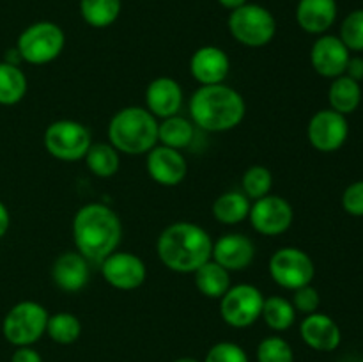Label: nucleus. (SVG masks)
Masks as SVG:
<instances>
[{"instance_id": "obj_1", "label": "nucleus", "mask_w": 363, "mask_h": 362, "mask_svg": "<svg viewBox=\"0 0 363 362\" xmlns=\"http://www.w3.org/2000/svg\"><path fill=\"white\" fill-rule=\"evenodd\" d=\"M123 238V224L110 206L89 202L73 219V240L77 251L87 261L101 263L117 251Z\"/></svg>"}, {"instance_id": "obj_2", "label": "nucleus", "mask_w": 363, "mask_h": 362, "mask_svg": "<svg viewBox=\"0 0 363 362\" xmlns=\"http://www.w3.org/2000/svg\"><path fill=\"white\" fill-rule=\"evenodd\" d=\"M156 252L160 261L172 272L194 273L211 259L213 238L199 224L181 220L162 231Z\"/></svg>"}, {"instance_id": "obj_3", "label": "nucleus", "mask_w": 363, "mask_h": 362, "mask_svg": "<svg viewBox=\"0 0 363 362\" xmlns=\"http://www.w3.org/2000/svg\"><path fill=\"white\" fill-rule=\"evenodd\" d=\"M247 114V103L225 84L201 85L190 98V116L195 126L211 133L234 130Z\"/></svg>"}, {"instance_id": "obj_4", "label": "nucleus", "mask_w": 363, "mask_h": 362, "mask_svg": "<svg viewBox=\"0 0 363 362\" xmlns=\"http://www.w3.org/2000/svg\"><path fill=\"white\" fill-rule=\"evenodd\" d=\"M158 121L144 106H124L108 123V141L124 155H147L158 144Z\"/></svg>"}, {"instance_id": "obj_5", "label": "nucleus", "mask_w": 363, "mask_h": 362, "mask_svg": "<svg viewBox=\"0 0 363 362\" xmlns=\"http://www.w3.org/2000/svg\"><path fill=\"white\" fill-rule=\"evenodd\" d=\"M229 32L238 43L250 48L269 45L277 34V20L272 11L261 4L247 2L245 6L230 11Z\"/></svg>"}, {"instance_id": "obj_6", "label": "nucleus", "mask_w": 363, "mask_h": 362, "mask_svg": "<svg viewBox=\"0 0 363 362\" xmlns=\"http://www.w3.org/2000/svg\"><path fill=\"white\" fill-rule=\"evenodd\" d=\"M66 34L53 21H35L20 34L16 50L21 60L34 66L50 64L62 53Z\"/></svg>"}, {"instance_id": "obj_7", "label": "nucleus", "mask_w": 363, "mask_h": 362, "mask_svg": "<svg viewBox=\"0 0 363 362\" xmlns=\"http://www.w3.org/2000/svg\"><path fill=\"white\" fill-rule=\"evenodd\" d=\"M48 311L34 300L18 302L7 311L2 323L4 337L14 346H32L46 334Z\"/></svg>"}, {"instance_id": "obj_8", "label": "nucleus", "mask_w": 363, "mask_h": 362, "mask_svg": "<svg viewBox=\"0 0 363 362\" xmlns=\"http://www.w3.org/2000/svg\"><path fill=\"white\" fill-rule=\"evenodd\" d=\"M92 144L87 126L73 119H59L45 130V148L50 156L60 162L84 160Z\"/></svg>"}, {"instance_id": "obj_9", "label": "nucleus", "mask_w": 363, "mask_h": 362, "mask_svg": "<svg viewBox=\"0 0 363 362\" xmlns=\"http://www.w3.org/2000/svg\"><path fill=\"white\" fill-rule=\"evenodd\" d=\"M264 295L252 284L230 286L220 298V316L233 329L252 327L262 314Z\"/></svg>"}, {"instance_id": "obj_10", "label": "nucleus", "mask_w": 363, "mask_h": 362, "mask_svg": "<svg viewBox=\"0 0 363 362\" xmlns=\"http://www.w3.org/2000/svg\"><path fill=\"white\" fill-rule=\"evenodd\" d=\"M269 275L284 290L294 291L312 283L315 266L311 256L298 247H282L269 258Z\"/></svg>"}, {"instance_id": "obj_11", "label": "nucleus", "mask_w": 363, "mask_h": 362, "mask_svg": "<svg viewBox=\"0 0 363 362\" xmlns=\"http://www.w3.org/2000/svg\"><path fill=\"white\" fill-rule=\"evenodd\" d=\"M248 220L262 236H280L293 226L294 209L287 199L268 194L252 202Z\"/></svg>"}, {"instance_id": "obj_12", "label": "nucleus", "mask_w": 363, "mask_h": 362, "mask_svg": "<svg viewBox=\"0 0 363 362\" xmlns=\"http://www.w3.org/2000/svg\"><path fill=\"white\" fill-rule=\"evenodd\" d=\"M101 275L112 287L121 291H133L147 279V268L142 258L128 251H116L101 263Z\"/></svg>"}, {"instance_id": "obj_13", "label": "nucleus", "mask_w": 363, "mask_h": 362, "mask_svg": "<svg viewBox=\"0 0 363 362\" xmlns=\"http://www.w3.org/2000/svg\"><path fill=\"white\" fill-rule=\"evenodd\" d=\"M350 135L346 116L333 109H325L311 117L307 126L308 142L321 153H333L342 148Z\"/></svg>"}, {"instance_id": "obj_14", "label": "nucleus", "mask_w": 363, "mask_h": 362, "mask_svg": "<svg viewBox=\"0 0 363 362\" xmlns=\"http://www.w3.org/2000/svg\"><path fill=\"white\" fill-rule=\"evenodd\" d=\"M145 167L149 177L162 187H177L183 183L188 172V163L183 153L162 144H156L147 153Z\"/></svg>"}, {"instance_id": "obj_15", "label": "nucleus", "mask_w": 363, "mask_h": 362, "mask_svg": "<svg viewBox=\"0 0 363 362\" xmlns=\"http://www.w3.org/2000/svg\"><path fill=\"white\" fill-rule=\"evenodd\" d=\"M351 52L339 35L321 34L311 48V64L318 75L337 78L346 73Z\"/></svg>"}, {"instance_id": "obj_16", "label": "nucleus", "mask_w": 363, "mask_h": 362, "mask_svg": "<svg viewBox=\"0 0 363 362\" xmlns=\"http://www.w3.org/2000/svg\"><path fill=\"white\" fill-rule=\"evenodd\" d=\"M255 245L247 234L227 233L213 241V261L218 263L227 272H241L254 263Z\"/></svg>"}, {"instance_id": "obj_17", "label": "nucleus", "mask_w": 363, "mask_h": 362, "mask_svg": "<svg viewBox=\"0 0 363 362\" xmlns=\"http://www.w3.org/2000/svg\"><path fill=\"white\" fill-rule=\"evenodd\" d=\"M229 55L218 46H201L190 59V73L201 85L223 84L229 77Z\"/></svg>"}, {"instance_id": "obj_18", "label": "nucleus", "mask_w": 363, "mask_h": 362, "mask_svg": "<svg viewBox=\"0 0 363 362\" xmlns=\"http://www.w3.org/2000/svg\"><path fill=\"white\" fill-rule=\"evenodd\" d=\"M145 109L155 117L177 116L183 106V87L172 77H158L145 89Z\"/></svg>"}, {"instance_id": "obj_19", "label": "nucleus", "mask_w": 363, "mask_h": 362, "mask_svg": "<svg viewBox=\"0 0 363 362\" xmlns=\"http://www.w3.org/2000/svg\"><path fill=\"white\" fill-rule=\"evenodd\" d=\"M300 336L303 343L315 351H333L342 341V332L335 319L323 312L305 316L300 325Z\"/></svg>"}, {"instance_id": "obj_20", "label": "nucleus", "mask_w": 363, "mask_h": 362, "mask_svg": "<svg viewBox=\"0 0 363 362\" xmlns=\"http://www.w3.org/2000/svg\"><path fill=\"white\" fill-rule=\"evenodd\" d=\"M89 261L78 251H66L55 258L52 265V279L66 293H77L87 286Z\"/></svg>"}, {"instance_id": "obj_21", "label": "nucleus", "mask_w": 363, "mask_h": 362, "mask_svg": "<svg viewBox=\"0 0 363 362\" xmlns=\"http://www.w3.org/2000/svg\"><path fill=\"white\" fill-rule=\"evenodd\" d=\"M337 11V0H300L296 21L308 34L321 35L335 23Z\"/></svg>"}, {"instance_id": "obj_22", "label": "nucleus", "mask_w": 363, "mask_h": 362, "mask_svg": "<svg viewBox=\"0 0 363 362\" xmlns=\"http://www.w3.org/2000/svg\"><path fill=\"white\" fill-rule=\"evenodd\" d=\"M250 206L252 201L243 192L230 190L215 199L211 212L216 222L225 224V226H236V224L248 219Z\"/></svg>"}, {"instance_id": "obj_23", "label": "nucleus", "mask_w": 363, "mask_h": 362, "mask_svg": "<svg viewBox=\"0 0 363 362\" xmlns=\"http://www.w3.org/2000/svg\"><path fill=\"white\" fill-rule=\"evenodd\" d=\"M194 277L195 286L201 291V295L215 298V300H220L230 287V272H227L223 266H220L213 259H209L201 268L195 270Z\"/></svg>"}, {"instance_id": "obj_24", "label": "nucleus", "mask_w": 363, "mask_h": 362, "mask_svg": "<svg viewBox=\"0 0 363 362\" xmlns=\"http://www.w3.org/2000/svg\"><path fill=\"white\" fill-rule=\"evenodd\" d=\"M328 102L330 106L342 116L353 114L362 103L360 82L353 80L347 75L333 78L328 89Z\"/></svg>"}, {"instance_id": "obj_25", "label": "nucleus", "mask_w": 363, "mask_h": 362, "mask_svg": "<svg viewBox=\"0 0 363 362\" xmlns=\"http://www.w3.org/2000/svg\"><path fill=\"white\" fill-rule=\"evenodd\" d=\"M195 126L183 116H172L158 124V142L172 149H184L194 142Z\"/></svg>"}, {"instance_id": "obj_26", "label": "nucleus", "mask_w": 363, "mask_h": 362, "mask_svg": "<svg viewBox=\"0 0 363 362\" xmlns=\"http://www.w3.org/2000/svg\"><path fill=\"white\" fill-rule=\"evenodd\" d=\"M85 165L94 176L112 177L121 167V155L110 142H96L91 144L85 155Z\"/></svg>"}, {"instance_id": "obj_27", "label": "nucleus", "mask_w": 363, "mask_h": 362, "mask_svg": "<svg viewBox=\"0 0 363 362\" xmlns=\"http://www.w3.org/2000/svg\"><path fill=\"white\" fill-rule=\"evenodd\" d=\"M123 9V0H80V14L87 25L106 28L113 25Z\"/></svg>"}, {"instance_id": "obj_28", "label": "nucleus", "mask_w": 363, "mask_h": 362, "mask_svg": "<svg viewBox=\"0 0 363 362\" xmlns=\"http://www.w3.org/2000/svg\"><path fill=\"white\" fill-rule=\"evenodd\" d=\"M261 318L272 330L286 332L296 322V309H294L293 302L287 298L280 297V295H272V297L264 298Z\"/></svg>"}, {"instance_id": "obj_29", "label": "nucleus", "mask_w": 363, "mask_h": 362, "mask_svg": "<svg viewBox=\"0 0 363 362\" xmlns=\"http://www.w3.org/2000/svg\"><path fill=\"white\" fill-rule=\"evenodd\" d=\"M27 94V77L16 64L0 62V105H16Z\"/></svg>"}, {"instance_id": "obj_30", "label": "nucleus", "mask_w": 363, "mask_h": 362, "mask_svg": "<svg viewBox=\"0 0 363 362\" xmlns=\"http://www.w3.org/2000/svg\"><path fill=\"white\" fill-rule=\"evenodd\" d=\"M46 334L57 344H73L82 336V322L73 312H55L48 318Z\"/></svg>"}, {"instance_id": "obj_31", "label": "nucleus", "mask_w": 363, "mask_h": 362, "mask_svg": "<svg viewBox=\"0 0 363 362\" xmlns=\"http://www.w3.org/2000/svg\"><path fill=\"white\" fill-rule=\"evenodd\" d=\"M241 187H243V194L247 195L250 201H257V199L264 197L272 192L273 187V174L268 167L264 165H252L245 170L243 177H241Z\"/></svg>"}, {"instance_id": "obj_32", "label": "nucleus", "mask_w": 363, "mask_h": 362, "mask_svg": "<svg viewBox=\"0 0 363 362\" xmlns=\"http://www.w3.org/2000/svg\"><path fill=\"white\" fill-rule=\"evenodd\" d=\"M257 362H294V351L284 337H264L257 346Z\"/></svg>"}, {"instance_id": "obj_33", "label": "nucleus", "mask_w": 363, "mask_h": 362, "mask_svg": "<svg viewBox=\"0 0 363 362\" xmlns=\"http://www.w3.org/2000/svg\"><path fill=\"white\" fill-rule=\"evenodd\" d=\"M340 39L350 52H363V9H354L340 25Z\"/></svg>"}, {"instance_id": "obj_34", "label": "nucleus", "mask_w": 363, "mask_h": 362, "mask_svg": "<svg viewBox=\"0 0 363 362\" xmlns=\"http://www.w3.org/2000/svg\"><path fill=\"white\" fill-rule=\"evenodd\" d=\"M204 362H250L248 355L240 344L230 343V341H222L209 348L206 353Z\"/></svg>"}, {"instance_id": "obj_35", "label": "nucleus", "mask_w": 363, "mask_h": 362, "mask_svg": "<svg viewBox=\"0 0 363 362\" xmlns=\"http://www.w3.org/2000/svg\"><path fill=\"white\" fill-rule=\"evenodd\" d=\"M293 305L296 311L303 312L305 316L312 314V312H318L319 305H321V297H319V291L315 290L312 284H307V286H303V287H298V290H294Z\"/></svg>"}, {"instance_id": "obj_36", "label": "nucleus", "mask_w": 363, "mask_h": 362, "mask_svg": "<svg viewBox=\"0 0 363 362\" xmlns=\"http://www.w3.org/2000/svg\"><path fill=\"white\" fill-rule=\"evenodd\" d=\"M342 208L353 216H363V180L354 181L344 190Z\"/></svg>"}, {"instance_id": "obj_37", "label": "nucleus", "mask_w": 363, "mask_h": 362, "mask_svg": "<svg viewBox=\"0 0 363 362\" xmlns=\"http://www.w3.org/2000/svg\"><path fill=\"white\" fill-rule=\"evenodd\" d=\"M11 362H43V358L32 346H18L11 357Z\"/></svg>"}, {"instance_id": "obj_38", "label": "nucleus", "mask_w": 363, "mask_h": 362, "mask_svg": "<svg viewBox=\"0 0 363 362\" xmlns=\"http://www.w3.org/2000/svg\"><path fill=\"white\" fill-rule=\"evenodd\" d=\"M350 78L353 80L362 82L363 80V57L357 55V57H350V62H347L346 73Z\"/></svg>"}, {"instance_id": "obj_39", "label": "nucleus", "mask_w": 363, "mask_h": 362, "mask_svg": "<svg viewBox=\"0 0 363 362\" xmlns=\"http://www.w3.org/2000/svg\"><path fill=\"white\" fill-rule=\"evenodd\" d=\"M11 226V215H9V209L6 208L2 201H0V238L7 233Z\"/></svg>"}, {"instance_id": "obj_40", "label": "nucleus", "mask_w": 363, "mask_h": 362, "mask_svg": "<svg viewBox=\"0 0 363 362\" xmlns=\"http://www.w3.org/2000/svg\"><path fill=\"white\" fill-rule=\"evenodd\" d=\"M247 2H248V0H218L220 6L225 7V9H229V11L238 9V7L245 6V4H247Z\"/></svg>"}, {"instance_id": "obj_41", "label": "nucleus", "mask_w": 363, "mask_h": 362, "mask_svg": "<svg viewBox=\"0 0 363 362\" xmlns=\"http://www.w3.org/2000/svg\"><path fill=\"white\" fill-rule=\"evenodd\" d=\"M172 362H201L197 361V358H191V357H181V358H176V361Z\"/></svg>"}, {"instance_id": "obj_42", "label": "nucleus", "mask_w": 363, "mask_h": 362, "mask_svg": "<svg viewBox=\"0 0 363 362\" xmlns=\"http://www.w3.org/2000/svg\"><path fill=\"white\" fill-rule=\"evenodd\" d=\"M360 362H363V358H362V361H360Z\"/></svg>"}]
</instances>
